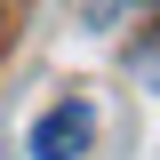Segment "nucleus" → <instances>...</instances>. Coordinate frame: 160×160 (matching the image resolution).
<instances>
[{
	"instance_id": "nucleus-1",
	"label": "nucleus",
	"mask_w": 160,
	"mask_h": 160,
	"mask_svg": "<svg viewBox=\"0 0 160 160\" xmlns=\"http://www.w3.org/2000/svg\"><path fill=\"white\" fill-rule=\"evenodd\" d=\"M88 136H96V104L64 96V104H48V112L32 120V160H80Z\"/></svg>"
},
{
	"instance_id": "nucleus-2",
	"label": "nucleus",
	"mask_w": 160,
	"mask_h": 160,
	"mask_svg": "<svg viewBox=\"0 0 160 160\" xmlns=\"http://www.w3.org/2000/svg\"><path fill=\"white\" fill-rule=\"evenodd\" d=\"M136 80H144V88H160V24L136 40Z\"/></svg>"
}]
</instances>
